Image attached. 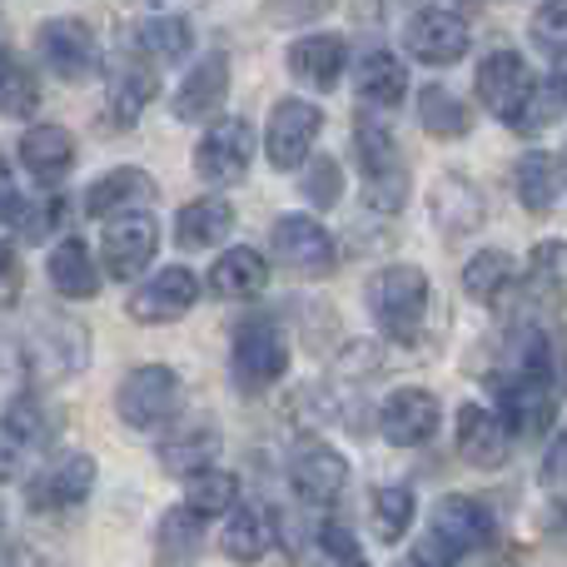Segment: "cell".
Returning a JSON list of instances; mask_svg holds the SVG:
<instances>
[{"label":"cell","mask_w":567,"mask_h":567,"mask_svg":"<svg viewBox=\"0 0 567 567\" xmlns=\"http://www.w3.org/2000/svg\"><path fill=\"white\" fill-rule=\"evenodd\" d=\"M363 299H369L373 323L393 343H413L423 333V319H429V275L413 265H389L369 279Z\"/></svg>","instance_id":"cell-1"},{"label":"cell","mask_w":567,"mask_h":567,"mask_svg":"<svg viewBox=\"0 0 567 567\" xmlns=\"http://www.w3.org/2000/svg\"><path fill=\"white\" fill-rule=\"evenodd\" d=\"M229 369H235V383L245 393H265L275 389L289 369V339H284L279 323L269 319H249L235 329V349H229Z\"/></svg>","instance_id":"cell-2"},{"label":"cell","mask_w":567,"mask_h":567,"mask_svg":"<svg viewBox=\"0 0 567 567\" xmlns=\"http://www.w3.org/2000/svg\"><path fill=\"white\" fill-rule=\"evenodd\" d=\"M115 413L125 419V429H135V433L165 429V423L179 413V379H175V369H165V363L130 369L125 383H120V393H115Z\"/></svg>","instance_id":"cell-3"},{"label":"cell","mask_w":567,"mask_h":567,"mask_svg":"<svg viewBox=\"0 0 567 567\" xmlns=\"http://www.w3.org/2000/svg\"><path fill=\"white\" fill-rule=\"evenodd\" d=\"M85 359H90L85 329L70 319H55V313H40L25 339V369L35 379H70V373L85 369Z\"/></svg>","instance_id":"cell-4"},{"label":"cell","mask_w":567,"mask_h":567,"mask_svg":"<svg viewBox=\"0 0 567 567\" xmlns=\"http://www.w3.org/2000/svg\"><path fill=\"white\" fill-rule=\"evenodd\" d=\"M533 95H538V80H533L528 60H523L518 50H493L478 65V100L498 120H508V125H518V120L528 115Z\"/></svg>","instance_id":"cell-5"},{"label":"cell","mask_w":567,"mask_h":567,"mask_svg":"<svg viewBox=\"0 0 567 567\" xmlns=\"http://www.w3.org/2000/svg\"><path fill=\"white\" fill-rule=\"evenodd\" d=\"M249 165H255V125L249 120L229 115L205 130V140L195 150L199 179H209V185H239L249 175Z\"/></svg>","instance_id":"cell-6"},{"label":"cell","mask_w":567,"mask_h":567,"mask_svg":"<svg viewBox=\"0 0 567 567\" xmlns=\"http://www.w3.org/2000/svg\"><path fill=\"white\" fill-rule=\"evenodd\" d=\"M493 533H498L493 528V513L478 498L453 493V498H443L433 508V548L443 558H473V553H483L493 543Z\"/></svg>","instance_id":"cell-7"},{"label":"cell","mask_w":567,"mask_h":567,"mask_svg":"<svg viewBox=\"0 0 567 567\" xmlns=\"http://www.w3.org/2000/svg\"><path fill=\"white\" fill-rule=\"evenodd\" d=\"M159 249V225L145 215V209H130V215H115L100 235V259H105L110 279H135L145 275V265Z\"/></svg>","instance_id":"cell-8"},{"label":"cell","mask_w":567,"mask_h":567,"mask_svg":"<svg viewBox=\"0 0 567 567\" xmlns=\"http://www.w3.org/2000/svg\"><path fill=\"white\" fill-rule=\"evenodd\" d=\"M35 50H40V60H45L60 80H70V85H75V80H90V75H95V65H100L95 30H90L85 20H75V16L45 20V25H40V35H35Z\"/></svg>","instance_id":"cell-9"},{"label":"cell","mask_w":567,"mask_h":567,"mask_svg":"<svg viewBox=\"0 0 567 567\" xmlns=\"http://www.w3.org/2000/svg\"><path fill=\"white\" fill-rule=\"evenodd\" d=\"M323 130V115L313 100H279L275 115H269V130H265V155L275 169H293L309 159L313 140Z\"/></svg>","instance_id":"cell-10"},{"label":"cell","mask_w":567,"mask_h":567,"mask_svg":"<svg viewBox=\"0 0 567 567\" xmlns=\"http://www.w3.org/2000/svg\"><path fill=\"white\" fill-rule=\"evenodd\" d=\"M95 488V458L90 453H65V458L45 463V468L30 478L25 488V503L35 513H65V508H80Z\"/></svg>","instance_id":"cell-11"},{"label":"cell","mask_w":567,"mask_h":567,"mask_svg":"<svg viewBox=\"0 0 567 567\" xmlns=\"http://www.w3.org/2000/svg\"><path fill=\"white\" fill-rule=\"evenodd\" d=\"M275 259H284V269H293V275H303V279H323V275H333L339 249H333L329 229H323L319 219L284 215L275 225Z\"/></svg>","instance_id":"cell-12"},{"label":"cell","mask_w":567,"mask_h":567,"mask_svg":"<svg viewBox=\"0 0 567 567\" xmlns=\"http://www.w3.org/2000/svg\"><path fill=\"white\" fill-rule=\"evenodd\" d=\"M289 483L303 503L329 508V503L343 493V483H349V463H343V453L329 449L323 439H303L289 458Z\"/></svg>","instance_id":"cell-13"},{"label":"cell","mask_w":567,"mask_h":567,"mask_svg":"<svg viewBox=\"0 0 567 567\" xmlns=\"http://www.w3.org/2000/svg\"><path fill=\"white\" fill-rule=\"evenodd\" d=\"M468 45H473V35L453 10H419L403 25V50L413 60H423V65H453V60L468 55Z\"/></svg>","instance_id":"cell-14"},{"label":"cell","mask_w":567,"mask_h":567,"mask_svg":"<svg viewBox=\"0 0 567 567\" xmlns=\"http://www.w3.org/2000/svg\"><path fill=\"white\" fill-rule=\"evenodd\" d=\"M195 303H199V279L189 275L185 265H175V269H159L145 289L130 293V319H140V323H175V319H185Z\"/></svg>","instance_id":"cell-15"},{"label":"cell","mask_w":567,"mask_h":567,"mask_svg":"<svg viewBox=\"0 0 567 567\" xmlns=\"http://www.w3.org/2000/svg\"><path fill=\"white\" fill-rule=\"evenodd\" d=\"M439 419H443V409L429 389H399L383 403L379 429L393 449H419V443H429L439 433Z\"/></svg>","instance_id":"cell-16"},{"label":"cell","mask_w":567,"mask_h":567,"mask_svg":"<svg viewBox=\"0 0 567 567\" xmlns=\"http://www.w3.org/2000/svg\"><path fill=\"white\" fill-rule=\"evenodd\" d=\"M513 449V429L483 403H468L458 413V453L473 463V468H503Z\"/></svg>","instance_id":"cell-17"},{"label":"cell","mask_w":567,"mask_h":567,"mask_svg":"<svg viewBox=\"0 0 567 567\" xmlns=\"http://www.w3.org/2000/svg\"><path fill=\"white\" fill-rule=\"evenodd\" d=\"M229 95V60L205 55L175 90V120H209Z\"/></svg>","instance_id":"cell-18"},{"label":"cell","mask_w":567,"mask_h":567,"mask_svg":"<svg viewBox=\"0 0 567 567\" xmlns=\"http://www.w3.org/2000/svg\"><path fill=\"white\" fill-rule=\"evenodd\" d=\"M155 199V179L145 169H110L105 179H95L85 195V215L90 219H115V215H130V209H145Z\"/></svg>","instance_id":"cell-19"},{"label":"cell","mask_w":567,"mask_h":567,"mask_svg":"<svg viewBox=\"0 0 567 567\" xmlns=\"http://www.w3.org/2000/svg\"><path fill=\"white\" fill-rule=\"evenodd\" d=\"M353 90H359L363 105L393 110L409 95V65H403L393 50H369V55L359 60V70H353Z\"/></svg>","instance_id":"cell-20"},{"label":"cell","mask_w":567,"mask_h":567,"mask_svg":"<svg viewBox=\"0 0 567 567\" xmlns=\"http://www.w3.org/2000/svg\"><path fill=\"white\" fill-rule=\"evenodd\" d=\"M343 60H349V50L339 35H303L289 45V75L313 90H333L343 75Z\"/></svg>","instance_id":"cell-21"},{"label":"cell","mask_w":567,"mask_h":567,"mask_svg":"<svg viewBox=\"0 0 567 567\" xmlns=\"http://www.w3.org/2000/svg\"><path fill=\"white\" fill-rule=\"evenodd\" d=\"M567 195V159L553 150H533L518 159V199L543 215V209H558V199Z\"/></svg>","instance_id":"cell-22"},{"label":"cell","mask_w":567,"mask_h":567,"mask_svg":"<svg viewBox=\"0 0 567 567\" xmlns=\"http://www.w3.org/2000/svg\"><path fill=\"white\" fill-rule=\"evenodd\" d=\"M235 229V209L229 199H189L175 219V245L179 249H215Z\"/></svg>","instance_id":"cell-23"},{"label":"cell","mask_w":567,"mask_h":567,"mask_svg":"<svg viewBox=\"0 0 567 567\" xmlns=\"http://www.w3.org/2000/svg\"><path fill=\"white\" fill-rule=\"evenodd\" d=\"M20 165L30 169L35 179H60L70 165H75V135H70L65 125H35L25 130V140H20Z\"/></svg>","instance_id":"cell-24"},{"label":"cell","mask_w":567,"mask_h":567,"mask_svg":"<svg viewBox=\"0 0 567 567\" xmlns=\"http://www.w3.org/2000/svg\"><path fill=\"white\" fill-rule=\"evenodd\" d=\"M50 289L60 293V299H95L100 289V269L95 259H90V249L80 245V239H65V245L50 249Z\"/></svg>","instance_id":"cell-25"},{"label":"cell","mask_w":567,"mask_h":567,"mask_svg":"<svg viewBox=\"0 0 567 567\" xmlns=\"http://www.w3.org/2000/svg\"><path fill=\"white\" fill-rule=\"evenodd\" d=\"M265 284L269 265L255 249H225V259H215V269H209V289L219 299H255V293H265Z\"/></svg>","instance_id":"cell-26"},{"label":"cell","mask_w":567,"mask_h":567,"mask_svg":"<svg viewBox=\"0 0 567 567\" xmlns=\"http://www.w3.org/2000/svg\"><path fill=\"white\" fill-rule=\"evenodd\" d=\"M155 90H159V80H155V70H145V60H120L115 75H110V115L120 125H135L145 115V105L155 100Z\"/></svg>","instance_id":"cell-27"},{"label":"cell","mask_w":567,"mask_h":567,"mask_svg":"<svg viewBox=\"0 0 567 567\" xmlns=\"http://www.w3.org/2000/svg\"><path fill=\"white\" fill-rule=\"evenodd\" d=\"M215 458H219L215 429H179L159 443V463H165V473H175V478H195V473L215 468Z\"/></svg>","instance_id":"cell-28"},{"label":"cell","mask_w":567,"mask_h":567,"mask_svg":"<svg viewBox=\"0 0 567 567\" xmlns=\"http://www.w3.org/2000/svg\"><path fill=\"white\" fill-rule=\"evenodd\" d=\"M433 215H439V229L449 239L453 235H473V229L483 225V199H478V189H473L468 179L443 175L439 195H433Z\"/></svg>","instance_id":"cell-29"},{"label":"cell","mask_w":567,"mask_h":567,"mask_svg":"<svg viewBox=\"0 0 567 567\" xmlns=\"http://www.w3.org/2000/svg\"><path fill=\"white\" fill-rule=\"evenodd\" d=\"M225 558L235 563H259L269 548H275V528H269L265 513L255 508H229V523H225Z\"/></svg>","instance_id":"cell-30"},{"label":"cell","mask_w":567,"mask_h":567,"mask_svg":"<svg viewBox=\"0 0 567 567\" xmlns=\"http://www.w3.org/2000/svg\"><path fill=\"white\" fill-rule=\"evenodd\" d=\"M40 110V80L16 50H0V115L25 120Z\"/></svg>","instance_id":"cell-31"},{"label":"cell","mask_w":567,"mask_h":567,"mask_svg":"<svg viewBox=\"0 0 567 567\" xmlns=\"http://www.w3.org/2000/svg\"><path fill=\"white\" fill-rule=\"evenodd\" d=\"M135 45L145 50L150 60L169 65V60H185L189 55V45H195V30H189V20H179V16H150L145 25L135 30Z\"/></svg>","instance_id":"cell-32"},{"label":"cell","mask_w":567,"mask_h":567,"mask_svg":"<svg viewBox=\"0 0 567 567\" xmlns=\"http://www.w3.org/2000/svg\"><path fill=\"white\" fill-rule=\"evenodd\" d=\"M528 289L533 299L567 303V245L563 239H543L528 259Z\"/></svg>","instance_id":"cell-33"},{"label":"cell","mask_w":567,"mask_h":567,"mask_svg":"<svg viewBox=\"0 0 567 567\" xmlns=\"http://www.w3.org/2000/svg\"><path fill=\"white\" fill-rule=\"evenodd\" d=\"M419 125L439 140H458V135H468L473 110L463 105L458 95H449V90H423L419 95Z\"/></svg>","instance_id":"cell-34"},{"label":"cell","mask_w":567,"mask_h":567,"mask_svg":"<svg viewBox=\"0 0 567 567\" xmlns=\"http://www.w3.org/2000/svg\"><path fill=\"white\" fill-rule=\"evenodd\" d=\"M199 538H205V518L185 503V508L165 513V523H159V558H165L169 567L189 563L199 553Z\"/></svg>","instance_id":"cell-35"},{"label":"cell","mask_w":567,"mask_h":567,"mask_svg":"<svg viewBox=\"0 0 567 567\" xmlns=\"http://www.w3.org/2000/svg\"><path fill=\"white\" fill-rule=\"evenodd\" d=\"M185 488H189L185 503L199 513V518H215V513L239 508V478H235V473H225V468L195 473V478H185Z\"/></svg>","instance_id":"cell-36"},{"label":"cell","mask_w":567,"mask_h":567,"mask_svg":"<svg viewBox=\"0 0 567 567\" xmlns=\"http://www.w3.org/2000/svg\"><path fill=\"white\" fill-rule=\"evenodd\" d=\"M508 284H513V259L503 255V249H483V255H473L468 265H463V289L478 303H493Z\"/></svg>","instance_id":"cell-37"},{"label":"cell","mask_w":567,"mask_h":567,"mask_svg":"<svg viewBox=\"0 0 567 567\" xmlns=\"http://www.w3.org/2000/svg\"><path fill=\"white\" fill-rule=\"evenodd\" d=\"M0 429H6L16 443H30V449H40V443L55 439V419L45 413V403H40L35 393H20V399H10L6 423H0Z\"/></svg>","instance_id":"cell-38"},{"label":"cell","mask_w":567,"mask_h":567,"mask_svg":"<svg viewBox=\"0 0 567 567\" xmlns=\"http://www.w3.org/2000/svg\"><path fill=\"white\" fill-rule=\"evenodd\" d=\"M369 518H373V533L383 543H399L413 523V493L409 488H379L369 503Z\"/></svg>","instance_id":"cell-39"},{"label":"cell","mask_w":567,"mask_h":567,"mask_svg":"<svg viewBox=\"0 0 567 567\" xmlns=\"http://www.w3.org/2000/svg\"><path fill=\"white\" fill-rule=\"evenodd\" d=\"M359 159H363V175L379 179V175H399V145H393L389 130H379L373 120H359Z\"/></svg>","instance_id":"cell-40"},{"label":"cell","mask_w":567,"mask_h":567,"mask_svg":"<svg viewBox=\"0 0 567 567\" xmlns=\"http://www.w3.org/2000/svg\"><path fill=\"white\" fill-rule=\"evenodd\" d=\"M319 553L329 567H353L359 563V543H353V533L343 528V523H323L319 528Z\"/></svg>","instance_id":"cell-41"},{"label":"cell","mask_w":567,"mask_h":567,"mask_svg":"<svg viewBox=\"0 0 567 567\" xmlns=\"http://www.w3.org/2000/svg\"><path fill=\"white\" fill-rule=\"evenodd\" d=\"M303 195H309L313 205H333V199H339V165H333V159H313L309 175H303Z\"/></svg>","instance_id":"cell-42"},{"label":"cell","mask_w":567,"mask_h":567,"mask_svg":"<svg viewBox=\"0 0 567 567\" xmlns=\"http://www.w3.org/2000/svg\"><path fill=\"white\" fill-rule=\"evenodd\" d=\"M20 289H25V265H20V255L0 239V309H10V303L20 299Z\"/></svg>","instance_id":"cell-43"},{"label":"cell","mask_w":567,"mask_h":567,"mask_svg":"<svg viewBox=\"0 0 567 567\" xmlns=\"http://www.w3.org/2000/svg\"><path fill=\"white\" fill-rule=\"evenodd\" d=\"M60 215H65V205H60V199H45V205L25 209V219H20V235H25V239H45L50 229L60 225Z\"/></svg>","instance_id":"cell-44"},{"label":"cell","mask_w":567,"mask_h":567,"mask_svg":"<svg viewBox=\"0 0 567 567\" xmlns=\"http://www.w3.org/2000/svg\"><path fill=\"white\" fill-rule=\"evenodd\" d=\"M533 30H538V40H567V0H548L533 20Z\"/></svg>","instance_id":"cell-45"},{"label":"cell","mask_w":567,"mask_h":567,"mask_svg":"<svg viewBox=\"0 0 567 567\" xmlns=\"http://www.w3.org/2000/svg\"><path fill=\"white\" fill-rule=\"evenodd\" d=\"M543 473H548L553 483H567V429L553 439V449H548V458H543Z\"/></svg>","instance_id":"cell-46"},{"label":"cell","mask_w":567,"mask_h":567,"mask_svg":"<svg viewBox=\"0 0 567 567\" xmlns=\"http://www.w3.org/2000/svg\"><path fill=\"white\" fill-rule=\"evenodd\" d=\"M16 468H20V443L10 439L6 429H0V483L16 478Z\"/></svg>","instance_id":"cell-47"},{"label":"cell","mask_w":567,"mask_h":567,"mask_svg":"<svg viewBox=\"0 0 567 567\" xmlns=\"http://www.w3.org/2000/svg\"><path fill=\"white\" fill-rule=\"evenodd\" d=\"M20 209V195H16V179H10V165L0 159V219H10Z\"/></svg>","instance_id":"cell-48"},{"label":"cell","mask_w":567,"mask_h":567,"mask_svg":"<svg viewBox=\"0 0 567 567\" xmlns=\"http://www.w3.org/2000/svg\"><path fill=\"white\" fill-rule=\"evenodd\" d=\"M399 567H443V563L433 558V553H413V558H403Z\"/></svg>","instance_id":"cell-49"},{"label":"cell","mask_w":567,"mask_h":567,"mask_svg":"<svg viewBox=\"0 0 567 567\" xmlns=\"http://www.w3.org/2000/svg\"><path fill=\"white\" fill-rule=\"evenodd\" d=\"M553 85H558V90H563V100H567V50L558 55V70H553Z\"/></svg>","instance_id":"cell-50"},{"label":"cell","mask_w":567,"mask_h":567,"mask_svg":"<svg viewBox=\"0 0 567 567\" xmlns=\"http://www.w3.org/2000/svg\"><path fill=\"white\" fill-rule=\"evenodd\" d=\"M50 567H60V563H50Z\"/></svg>","instance_id":"cell-51"},{"label":"cell","mask_w":567,"mask_h":567,"mask_svg":"<svg viewBox=\"0 0 567 567\" xmlns=\"http://www.w3.org/2000/svg\"><path fill=\"white\" fill-rule=\"evenodd\" d=\"M353 567H363V563H353Z\"/></svg>","instance_id":"cell-52"}]
</instances>
